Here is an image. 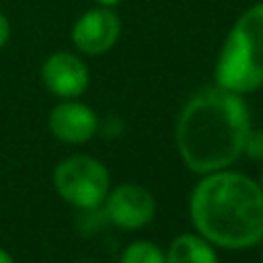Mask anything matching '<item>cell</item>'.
<instances>
[{"label":"cell","instance_id":"obj_1","mask_svg":"<svg viewBox=\"0 0 263 263\" xmlns=\"http://www.w3.org/2000/svg\"><path fill=\"white\" fill-rule=\"evenodd\" d=\"M251 111L242 95L218 84L199 88L183 105L175 142L183 164L195 175L230 168L245 150Z\"/></svg>","mask_w":263,"mask_h":263},{"label":"cell","instance_id":"obj_2","mask_svg":"<svg viewBox=\"0 0 263 263\" xmlns=\"http://www.w3.org/2000/svg\"><path fill=\"white\" fill-rule=\"evenodd\" d=\"M189 218L214 247L253 249L263 242V191L255 179L232 168L201 175L189 195Z\"/></svg>","mask_w":263,"mask_h":263},{"label":"cell","instance_id":"obj_3","mask_svg":"<svg viewBox=\"0 0 263 263\" xmlns=\"http://www.w3.org/2000/svg\"><path fill=\"white\" fill-rule=\"evenodd\" d=\"M214 82L242 97L263 86V0L230 25L214 64Z\"/></svg>","mask_w":263,"mask_h":263},{"label":"cell","instance_id":"obj_4","mask_svg":"<svg viewBox=\"0 0 263 263\" xmlns=\"http://www.w3.org/2000/svg\"><path fill=\"white\" fill-rule=\"evenodd\" d=\"M51 181L55 193L76 210H97L111 189L107 166L88 154H72L60 160Z\"/></svg>","mask_w":263,"mask_h":263},{"label":"cell","instance_id":"obj_5","mask_svg":"<svg viewBox=\"0 0 263 263\" xmlns=\"http://www.w3.org/2000/svg\"><path fill=\"white\" fill-rule=\"evenodd\" d=\"M121 37V18L113 8L92 6L84 10L70 29V41L80 55L97 58L111 51Z\"/></svg>","mask_w":263,"mask_h":263},{"label":"cell","instance_id":"obj_6","mask_svg":"<svg viewBox=\"0 0 263 263\" xmlns=\"http://www.w3.org/2000/svg\"><path fill=\"white\" fill-rule=\"evenodd\" d=\"M41 82L58 99H78L88 90L90 70L78 51L60 49L41 64Z\"/></svg>","mask_w":263,"mask_h":263},{"label":"cell","instance_id":"obj_7","mask_svg":"<svg viewBox=\"0 0 263 263\" xmlns=\"http://www.w3.org/2000/svg\"><path fill=\"white\" fill-rule=\"evenodd\" d=\"M103 205L109 222L121 230L144 228L156 214L154 195L138 183H121L109 189Z\"/></svg>","mask_w":263,"mask_h":263},{"label":"cell","instance_id":"obj_8","mask_svg":"<svg viewBox=\"0 0 263 263\" xmlns=\"http://www.w3.org/2000/svg\"><path fill=\"white\" fill-rule=\"evenodd\" d=\"M51 136L64 144H84L99 132L97 113L78 99H62L47 115Z\"/></svg>","mask_w":263,"mask_h":263},{"label":"cell","instance_id":"obj_9","mask_svg":"<svg viewBox=\"0 0 263 263\" xmlns=\"http://www.w3.org/2000/svg\"><path fill=\"white\" fill-rule=\"evenodd\" d=\"M164 263H220L216 247L197 232H185L171 240Z\"/></svg>","mask_w":263,"mask_h":263},{"label":"cell","instance_id":"obj_10","mask_svg":"<svg viewBox=\"0 0 263 263\" xmlns=\"http://www.w3.org/2000/svg\"><path fill=\"white\" fill-rule=\"evenodd\" d=\"M119 263H164V251L152 240H134L123 249Z\"/></svg>","mask_w":263,"mask_h":263},{"label":"cell","instance_id":"obj_11","mask_svg":"<svg viewBox=\"0 0 263 263\" xmlns=\"http://www.w3.org/2000/svg\"><path fill=\"white\" fill-rule=\"evenodd\" d=\"M242 154H247L253 160H261L263 162V129H253V127L249 129Z\"/></svg>","mask_w":263,"mask_h":263},{"label":"cell","instance_id":"obj_12","mask_svg":"<svg viewBox=\"0 0 263 263\" xmlns=\"http://www.w3.org/2000/svg\"><path fill=\"white\" fill-rule=\"evenodd\" d=\"M10 39V23H8V16L0 10V49L8 43Z\"/></svg>","mask_w":263,"mask_h":263},{"label":"cell","instance_id":"obj_13","mask_svg":"<svg viewBox=\"0 0 263 263\" xmlns=\"http://www.w3.org/2000/svg\"><path fill=\"white\" fill-rule=\"evenodd\" d=\"M123 0H95L97 6H107V8H115L117 4H121Z\"/></svg>","mask_w":263,"mask_h":263},{"label":"cell","instance_id":"obj_14","mask_svg":"<svg viewBox=\"0 0 263 263\" xmlns=\"http://www.w3.org/2000/svg\"><path fill=\"white\" fill-rule=\"evenodd\" d=\"M0 263H14V259H12V255H10L8 251H4L2 247H0Z\"/></svg>","mask_w":263,"mask_h":263},{"label":"cell","instance_id":"obj_15","mask_svg":"<svg viewBox=\"0 0 263 263\" xmlns=\"http://www.w3.org/2000/svg\"><path fill=\"white\" fill-rule=\"evenodd\" d=\"M259 187H261V191H263V171H261V177H259Z\"/></svg>","mask_w":263,"mask_h":263},{"label":"cell","instance_id":"obj_16","mask_svg":"<svg viewBox=\"0 0 263 263\" xmlns=\"http://www.w3.org/2000/svg\"><path fill=\"white\" fill-rule=\"evenodd\" d=\"M261 263H263V249H261Z\"/></svg>","mask_w":263,"mask_h":263}]
</instances>
